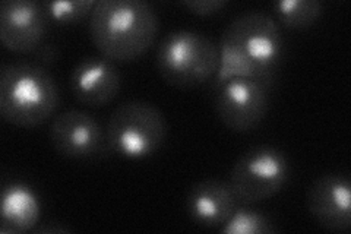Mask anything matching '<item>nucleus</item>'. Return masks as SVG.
<instances>
[{"instance_id": "7ed1b4c3", "label": "nucleus", "mask_w": 351, "mask_h": 234, "mask_svg": "<svg viewBox=\"0 0 351 234\" xmlns=\"http://www.w3.org/2000/svg\"><path fill=\"white\" fill-rule=\"evenodd\" d=\"M156 65L160 76L173 86H201L214 80L219 65V50L202 32L173 30L158 43Z\"/></svg>"}, {"instance_id": "20e7f679", "label": "nucleus", "mask_w": 351, "mask_h": 234, "mask_svg": "<svg viewBox=\"0 0 351 234\" xmlns=\"http://www.w3.org/2000/svg\"><path fill=\"white\" fill-rule=\"evenodd\" d=\"M108 151L129 160L148 159L156 154L167 137V121L162 111L151 103L132 100L120 104L106 126Z\"/></svg>"}, {"instance_id": "f03ea898", "label": "nucleus", "mask_w": 351, "mask_h": 234, "mask_svg": "<svg viewBox=\"0 0 351 234\" xmlns=\"http://www.w3.org/2000/svg\"><path fill=\"white\" fill-rule=\"evenodd\" d=\"M60 102L54 78L36 62L9 63L0 75V115L19 128H37L54 115Z\"/></svg>"}, {"instance_id": "2eb2a0df", "label": "nucleus", "mask_w": 351, "mask_h": 234, "mask_svg": "<svg viewBox=\"0 0 351 234\" xmlns=\"http://www.w3.org/2000/svg\"><path fill=\"white\" fill-rule=\"evenodd\" d=\"M223 234H274L280 229L268 215L247 204H240L233 214L218 229Z\"/></svg>"}, {"instance_id": "1a4fd4ad", "label": "nucleus", "mask_w": 351, "mask_h": 234, "mask_svg": "<svg viewBox=\"0 0 351 234\" xmlns=\"http://www.w3.org/2000/svg\"><path fill=\"white\" fill-rule=\"evenodd\" d=\"M50 19L43 2L5 0L0 5V40L14 53H34L46 38Z\"/></svg>"}, {"instance_id": "423d86ee", "label": "nucleus", "mask_w": 351, "mask_h": 234, "mask_svg": "<svg viewBox=\"0 0 351 234\" xmlns=\"http://www.w3.org/2000/svg\"><path fill=\"white\" fill-rule=\"evenodd\" d=\"M246 60L271 76H277L284 58V38L278 22L265 12L252 10L234 18L221 40Z\"/></svg>"}, {"instance_id": "9b49d317", "label": "nucleus", "mask_w": 351, "mask_h": 234, "mask_svg": "<svg viewBox=\"0 0 351 234\" xmlns=\"http://www.w3.org/2000/svg\"><path fill=\"white\" fill-rule=\"evenodd\" d=\"M122 76L116 62L104 56H86L73 66L69 75L71 93L78 103L103 107L117 97Z\"/></svg>"}, {"instance_id": "a211bd4d", "label": "nucleus", "mask_w": 351, "mask_h": 234, "mask_svg": "<svg viewBox=\"0 0 351 234\" xmlns=\"http://www.w3.org/2000/svg\"><path fill=\"white\" fill-rule=\"evenodd\" d=\"M34 53L37 54L38 60L43 63H51L56 60V56H58L56 49H54V46H50V44H43V46Z\"/></svg>"}, {"instance_id": "f257e3e1", "label": "nucleus", "mask_w": 351, "mask_h": 234, "mask_svg": "<svg viewBox=\"0 0 351 234\" xmlns=\"http://www.w3.org/2000/svg\"><path fill=\"white\" fill-rule=\"evenodd\" d=\"M160 19L145 0H97L88 19L95 49L113 62H134L157 38Z\"/></svg>"}, {"instance_id": "0eeeda50", "label": "nucleus", "mask_w": 351, "mask_h": 234, "mask_svg": "<svg viewBox=\"0 0 351 234\" xmlns=\"http://www.w3.org/2000/svg\"><path fill=\"white\" fill-rule=\"evenodd\" d=\"M214 107L219 120L234 132H250L265 119L269 86L249 78H230L215 86Z\"/></svg>"}, {"instance_id": "6ab92c4d", "label": "nucleus", "mask_w": 351, "mask_h": 234, "mask_svg": "<svg viewBox=\"0 0 351 234\" xmlns=\"http://www.w3.org/2000/svg\"><path fill=\"white\" fill-rule=\"evenodd\" d=\"M69 231L71 229L68 227L47 224V226H36L31 233H69Z\"/></svg>"}, {"instance_id": "6e6552de", "label": "nucleus", "mask_w": 351, "mask_h": 234, "mask_svg": "<svg viewBox=\"0 0 351 234\" xmlns=\"http://www.w3.org/2000/svg\"><path fill=\"white\" fill-rule=\"evenodd\" d=\"M49 138L60 155L75 160L95 159L108 150L106 129L84 110H68L54 117Z\"/></svg>"}, {"instance_id": "f3484780", "label": "nucleus", "mask_w": 351, "mask_h": 234, "mask_svg": "<svg viewBox=\"0 0 351 234\" xmlns=\"http://www.w3.org/2000/svg\"><path fill=\"white\" fill-rule=\"evenodd\" d=\"M180 5L196 15L210 16L224 9L227 2L226 0H183Z\"/></svg>"}, {"instance_id": "4468645a", "label": "nucleus", "mask_w": 351, "mask_h": 234, "mask_svg": "<svg viewBox=\"0 0 351 234\" xmlns=\"http://www.w3.org/2000/svg\"><path fill=\"white\" fill-rule=\"evenodd\" d=\"M272 9L282 27L303 30L316 24L322 16L324 3L319 0H278Z\"/></svg>"}, {"instance_id": "ddd939ff", "label": "nucleus", "mask_w": 351, "mask_h": 234, "mask_svg": "<svg viewBox=\"0 0 351 234\" xmlns=\"http://www.w3.org/2000/svg\"><path fill=\"white\" fill-rule=\"evenodd\" d=\"M40 211V199L31 186L22 182L5 185L0 200V233L32 231L38 222Z\"/></svg>"}, {"instance_id": "f8f14e48", "label": "nucleus", "mask_w": 351, "mask_h": 234, "mask_svg": "<svg viewBox=\"0 0 351 234\" xmlns=\"http://www.w3.org/2000/svg\"><path fill=\"white\" fill-rule=\"evenodd\" d=\"M239 200L228 182L204 179L192 185L186 195L184 208L197 226L219 229L233 214Z\"/></svg>"}, {"instance_id": "9d476101", "label": "nucleus", "mask_w": 351, "mask_h": 234, "mask_svg": "<svg viewBox=\"0 0 351 234\" xmlns=\"http://www.w3.org/2000/svg\"><path fill=\"white\" fill-rule=\"evenodd\" d=\"M307 209L317 224L334 233L351 227V182L346 173L316 177L307 191Z\"/></svg>"}, {"instance_id": "39448f33", "label": "nucleus", "mask_w": 351, "mask_h": 234, "mask_svg": "<svg viewBox=\"0 0 351 234\" xmlns=\"http://www.w3.org/2000/svg\"><path fill=\"white\" fill-rule=\"evenodd\" d=\"M290 161L280 148L256 145L233 164L228 183L240 204L254 205L277 195L289 182Z\"/></svg>"}, {"instance_id": "dca6fc26", "label": "nucleus", "mask_w": 351, "mask_h": 234, "mask_svg": "<svg viewBox=\"0 0 351 234\" xmlns=\"http://www.w3.org/2000/svg\"><path fill=\"white\" fill-rule=\"evenodd\" d=\"M95 0H50L43 2L49 19L59 25H76L80 22L90 19Z\"/></svg>"}]
</instances>
